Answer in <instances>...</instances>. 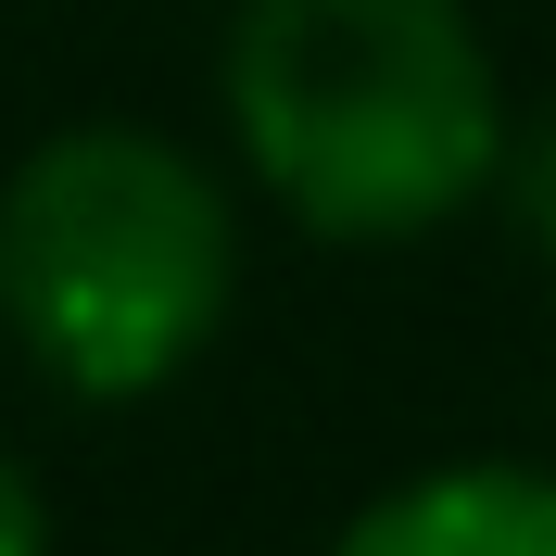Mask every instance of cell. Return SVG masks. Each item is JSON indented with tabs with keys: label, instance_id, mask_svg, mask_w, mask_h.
I'll use <instances>...</instances> for the list:
<instances>
[{
	"label": "cell",
	"instance_id": "1",
	"mask_svg": "<svg viewBox=\"0 0 556 556\" xmlns=\"http://www.w3.org/2000/svg\"><path fill=\"white\" fill-rule=\"evenodd\" d=\"M228 114L316 241H417L506 165V102L455 0H241Z\"/></svg>",
	"mask_w": 556,
	"mask_h": 556
},
{
	"label": "cell",
	"instance_id": "2",
	"mask_svg": "<svg viewBox=\"0 0 556 556\" xmlns=\"http://www.w3.org/2000/svg\"><path fill=\"white\" fill-rule=\"evenodd\" d=\"M228 203L177 139L139 127H64L0 190V316L38 354V380L127 405L177 380L228 316Z\"/></svg>",
	"mask_w": 556,
	"mask_h": 556
},
{
	"label": "cell",
	"instance_id": "3",
	"mask_svg": "<svg viewBox=\"0 0 556 556\" xmlns=\"http://www.w3.org/2000/svg\"><path fill=\"white\" fill-rule=\"evenodd\" d=\"M329 556H556V481L531 468H430L380 493Z\"/></svg>",
	"mask_w": 556,
	"mask_h": 556
},
{
	"label": "cell",
	"instance_id": "4",
	"mask_svg": "<svg viewBox=\"0 0 556 556\" xmlns=\"http://www.w3.org/2000/svg\"><path fill=\"white\" fill-rule=\"evenodd\" d=\"M493 177H506V203H519V241L556 266V114H544V127H531V139H519V152H506Z\"/></svg>",
	"mask_w": 556,
	"mask_h": 556
},
{
	"label": "cell",
	"instance_id": "5",
	"mask_svg": "<svg viewBox=\"0 0 556 556\" xmlns=\"http://www.w3.org/2000/svg\"><path fill=\"white\" fill-rule=\"evenodd\" d=\"M0 556H51V519H38V481L0 455Z\"/></svg>",
	"mask_w": 556,
	"mask_h": 556
}]
</instances>
